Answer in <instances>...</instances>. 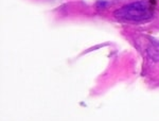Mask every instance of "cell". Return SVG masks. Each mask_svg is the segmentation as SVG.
I'll use <instances>...</instances> for the list:
<instances>
[{
    "mask_svg": "<svg viewBox=\"0 0 159 121\" xmlns=\"http://www.w3.org/2000/svg\"><path fill=\"white\" fill-rule=\"evenodd\" d=\"M154 7L148 1H137L120 7L115 12L117 18L129 21H145L152 18Z\"/></svg>",
    "mask_w": 159,
    "mask_h": 121,
    "instance_id": "obj_1",
    "label": "cell"
}]
</instances>
